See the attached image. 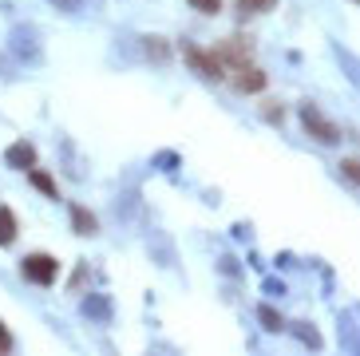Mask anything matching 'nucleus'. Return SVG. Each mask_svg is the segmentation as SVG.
Segmentation results:
<instances>
[{
  "label": "nucleus",
  "mask_w": 360,
  "mask_h": 356,
  "mask_svg": "<svg viewBox=\"0 0 360 356\" xmlns=\"http://www.w3.org/2000/svg\"><path fill=\"white\" fill-rule=\"evenodd\" d=\"M230 84L238 87V91H245V95H254V91H265V84H269V75L257 68L254 60H242V63H233L230 72Z\"/></svg>",
  "instance_id": "f257e3e1"
},
{
  "label": "nucleus",
  "mask_w": 360,
  "mask_h": 356,
  "mask_svg": "<svg viewBox=\"0 0 360 356\" xmlns=\"http://www.w3.org/2000/svg\"><path fill=\"white\" fill-rule=\"evenodd\" d=\"M20 269L32 285H52L56 277H60V262H56L52 253H28Z\"/></svg>",
  "instance_id": "f03ea898"
},
{
  "label": "nucleus",
  "mask_w": 360,
  "mask_h": 356,
  "mask_svg": "<svg viewBox=\"0 0 360 356\" xmlns=\"http://www.w3.org/2000/svg\"><path fill=\"white\" fill-rule=\"evenodd\" d=\"M8 348H12V336H8V329L0 325V352H8Z\"/></svg>",
  "instance_id": "f3484780"
},
{
  "label": "nucleus",
  "mask_w": 360,
  "mask_h": 356,
  "mask_svg": "<svg viewBox=\"0 0 360 356\" xmlns=\"http://www.w3.org/2000/svg\"><path fill=\"white\" fill-rule=\"evenodd\" d=\"M340 167H345V174H349L352 182H356V178H360V163H356V158H345V163H340Z\"/></svg>",
  "instance_id": "2eb2a0df"
},
{
  "label": "nucleus",
  "mask_w": 360,
  "mask_h": 356,
  "mask_svg": "<svg viewBox=\"0 0 360 356\" xmlns=\"http://www.w3.org/2000/svg\"><path fill=\"white\" fill-rule=\"evenodd\" d=\"M233 8L242 12V16H257V12L277 8V0H233Z\"/></svg>",
  "instance_id": "9b49d317"
},
{
  "label": "nucleus",
  "mask_w": 360,
  "mask_h": 356,
  "mask_svg": "<svg viewBox=\"0 0 360 356\" xmlns=\"http://www.w3.org/2000/svg\"><path fill=\"white\" fill-rule=\"evenodd\" d=\"M72 226H75V234H84V238H96L99 234V218L87 206H72Z\"/></svg>",
  "instance_id": "423d86ee"
},
{
  "label": "nucleus",
  "mask_w": 360,
  "mask_h": 356,
  "mask_svg": "<svg viewBox=\"0 0 360 356\" xmlns=\"http://www.w3.org/2000/svg\"><path fill=\"white\" fill-rule=\"evenodd\" d=\"M186 63H191V72L206 75V80H226L222 63H218V56H214V52H198V48H186Z\"/></svg>",
  "instance_id": "39448f33"
},
{
  "label": "nucleus",
  "mask_w": 360,
  "mask_h": 356,
  "mask_svg": "<svg viewBox=\"0 0 360 356\" xmlns=\"http://www.w3.org/2000/svg\"><path fill=\"white\" fill-rule=\"evenodd\" d=\"M28 178H32V186H36V190H44L48 198H60V186H56V178L48 174V170H40V167H28Z\"/></svg>",
  "instance_id": "6e6552de"
},
{
  "label": "nucleus",
  "mask_w": 360,
  "mask_h": 356,
  "mask_svg": "<svg viewBox=\"0 0 360 356\" xmlns=\"http://www.w3.org/2000/svg\"><path fill=\"white\" fill-rule=\"evenodd\" d=\"M56 8H64V12H72V8H79V4H84V0H52Z\"/></svg>",
  "instance_id": "dca6fc26"
},
{
  "label": "nucleus",
  "mask_w": 360,
  "mask_h": 356,
  "mask_svg": "<svg viewBox=\"0 0 360 356\" xmlns=\"http://www.w3.org/2000/svg\"><path fill=\"white\" fill-rule=\"evenodd\" d=\"M143 48H147L150 60H159V63L170 60V44L162 40V36H143Z\"/></svg>",
  "instance_id": "9d476101"
},
{
  "label": "nucleus",
  "mask_w": 360,
  "mask_h": 356,
  "mask_svg": "<svg viewBox=\"0 0 360 356\" xmlns=\"http://www.w3.org/2000/svg\"><path fill=\"white\" fill-rule=\"evenodd\" d=\"M262 325L269 329V333H277V329H281V317H277L274 309H265V305H262Z\"/></svg>",
  "instance_id": "4468645a"
},
{
  "label": "nucleus",
  "mask_w": 360,
  "mask_h": 356,
  "mask_svg": "<svg viewBox=\"0 0 360 356\" xmlns=\"http://www.w3.org/2000/svg\"><path fill=\"white\" fill-rule=\"evenodd\" d=\"M8 167H20V170H28V167H36V147L32 143H16V147H8Z\"/></svg>",
  "instance_id": "0eeeda50"
},
{
  "label": "nucleus",
  "mask_w": 360,
  "mask_h": 356,
  "mask_svg": "<svg viewBox=\"0 0 360 356\" xmlns=\"http://www.w3.org/2000/svg\"><path fill=\"white\" fill-rule=\"evenodd\" d=\"M262 115L269 119V123H281V119H285V111H281V103H277V99H265V103H262Z\"/></svg>",
  "instance_id": "ddd939ff"
},
{
  "label": "nucleus",
  "mask_w": 360,
  "mask_h": 356,
  "mask_svg": "<svg viewBox=\"0 0 360 356\" xmlns=\"http://www.w3.org/2000/svg\"><path fill=\"white\" fill-rule=\"evenodd\" d=\"M186 4L198 8L202 16H218V12H222V0H186Z\"/></svg>",
  "instance_id": "f8f14e48"
},
{
  "label": "nucleus",
  "mask_w": 360,
  "mask_h": 356,
  "mask_svg": "<svg viewBox=\"0 0 360 356\" xmlns=\"http://www.w3.org/2000/svg\"><path fill=\"white\" fill-rule=\"evenodd\" d=\"M12 241H16V214L0 206V246H12Z\"/></svg>",
  "instance_id": "1a4fd4ad"
},
{
  "label": "nucleus",
  "mask_w": 360,
  "mask_h": 356,
  "mask_svg": "<svg viewBox=\"0 0 360 356\" xmlns=\"http://www.w3.org/2000/svg\"><path fill=\"white\" fill-rule=\"evenodd\" d=\"M301 123H305V131L317 139V143H328V147H333V143H340L337 123H328V119L321 115L317 107H301Z\"/></svg>",
  "instance_id": "7ed1b4c3"
},
{
  "label": "nucleus",
  "mask_w": 360,
  "mask_h": 356,
  "mask_svg": "<svg viewBox=\"0 0 360 356\" xmlns=\"http://www.w3.org/2000/svg\"><path fill=\"white\" fill-rule=\"evenodd\" d=\"M250 52H254V48H250V40H245V36H230L226 44H218V48H214V56H218V63H222V72H230L233 63L250 60Z\"/></svg>",
  "instance_id": "20e7f679"
}]
</instances>
